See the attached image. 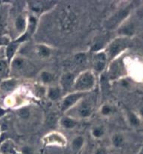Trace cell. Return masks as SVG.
Returning <instances> with one entry per match:
<instances>
[{
	"label": "cell",
	"instance_id": "1",
	"mask_svg": "<svg viewBox=\"0 0 143 154\" xmlns=\"http://www.w3.org/2000/svg\"><path fill=\"white\" fill-rule=\"evenodd\" d=\"M95 78L93 73L90 71L81 73L77 78L74 84V89L78 92H83L90 91L94 87Z\"/></svg>",
	"mask_w": 143,
	"mask_h": 154
},
{
	"label": "cell",
	"instance_id": "2",
	"mask_svg": "<svg viewBox=\"0 0 143 154\" xmlns=\"http://www.w3.org/2000/svg\"><path fill=\"white\" fill-rule=\"evenodd\" d=\"M127 44H128V42L127 40L122 39V38H118L112 41L107 48V51L105 52L107 58H108L109 59H112L114 58L127 47Z\"/></svg>",
	"mask_w": 143,
	"mask_h": 154
},
{
	"label": "cell",
	"instance_id": "3",
	"mask_svg": "<svg viewBox=\"0 0 143 154\" xmlns=\"http://www.w3.org/2000/svg\"><path fill=\"white\" fill-rule=\"evenodd\" d=\"M129 11H130V10H129L128 8H126L120 10L117 13L115 14L113 16L109 18L105 22L104 26H105L106 29H113L116 27H117L120 23L122 22L127 17V16L129 14Z\"/></svg>",
	"mask_w": 143,
	"mask_h": 154
},
{
	"label": "cell",
	"instance_id": "4",
	"mask_svg": "<svg viewBox=\"0 0 143 154\" xmlns=\"http://www.w3.org/2000/svg\"><path fill=\"white\" fill-rule=\"evenodd\" d=\"M84 96V93L83 92H78V93H74L72 94H69L63 100L61 104V110L63 112H65L70 107L73 106L81 98Z\"/></svg>",
	"mask_w": 143,
	"mask_h": 154
},
{
	"label": "cell",
	"instance_id": "5",
	"mask_svg": "<svg viewBox=\"0 0 143 154\" xmlns=\"http://www.w3.org/2000/svg\"><path fill=\"white\" fill-rule=\"evenodd\" d=\"M75 75L70 72L64 73L61 79V85L65 91H70L75 84Z\"/></svg>",
	"mask_w": 143,
	"mask_h": 154
},
{
	"label": "cell",
	"instance_id": "6",
	"mask_svg": "<svg viewBox=\"0 0 143 154\" xmlns=\"http://www.w3.org/2000/svg\"><path fill=\"white\" fill-rule=\"evenodd\" d=\"M107 56L105 52H98L94 57V69L95 71L101 72L105 68L107 62Z\"/></svg>",
	"mask_w": 143,
	"mask_h": 154
},
{
	"label": "cell",
	"instance_id": "7",
	"mask_svg": "<svg viewBox=\"0 0 143 154\" xmlns=\"http://www.w3.org/2000/svg\"><path fill=\"white\" fill-rule=\"evenodd\" d=\"M0 154H16V150L13 141L6 139L0 144Z\"/></svg>",
	"mask_w": 143,
	"mask_h": 154
},
{
	"label": "cell",
	"instance_id": "8",
	"mask_svg": "<svg viewBox=\"0 0 143 154\" xmlns=\"http://www.w3.org/2000/svg\"><path fill=\"white\" fill-rule=\"evenodd\" d=\"M16 86V81L13 79L4 80L0 84V90L4 93H8L14 90Z\"/></svg>",
	"mask_w": 143,
	"mask_h": 154
},
{
	"label": "cell",
	"instance_id": "9",
	"mask_svg": "<svg viewBox=\"0 0 143 154\" xmlns=\"http://www.w3.org/2000/svg\"><path fill=\"white\" fill-rule=\"evenodd\" d=\"M18 47H18L17 42L12 43V44H9L6 47L5 56L9 62H10V61H11V60L14 58V55H15V53H16V50H18Z\"/></svg>",
	"mask_w": 143,
	"mask_h": 154
},
{
	"label": "cell",
	"instance_id": "10",
	"mask_svg": "<svg viewBox=\"0 0 143 154\" xmlns=\"http://www.w3.org/2000/svg\"><path fill=\"white\" fill-rule=\"evenodd\" d=\"M10 63L13 70H19V71L23 70L24 67L25 66V61L24 58H21V57L13 58Z\"/></svg>",
	"mask_w": 143,
	"mask_h": 154
},
{
	"label": "cell",
	"instance_id": "11",
	"mask_svg": "<svg viewBox=\"0 0 143 154\" xmlns=\"http://www.w3.org/2000/svg\"><path fill=\"white\" fill-rule=\"evenodd\" d=\"M84 144V138L82 136H77L72 140L71 147L75 152H79L81 150Z\"/></svg>",
	"mask_w": 143,
	"mask_h": 154
},
{
	"label": "cell",
	"instance_id": "12",
	"mask_svg": "<svg viewBox=\"0 0 143 154\" xmlns=\"http://www.w3.org/2000/svg\"><path fill=\"white\" fill-rule=\"evenodd\" d=\"M78 115L81 118H87V117L90 116L92 113L91 106L90 105L84 103L78 108Z\"/></svg>",
	"mask_w": 143,
	"mask_h": 154
},
{
	"label": "cell",
	"instance_id": "13",
	"mask_svg": "<svg viewBox=\"0 0 143 154\" xmlns=\"http://www.w3.org/2000/svg\"><path fill=\"white\" fill-rule=\"evenodd\" d=\"M15 28L19 33H22L26 28V20L22 16L19 15L15 20Z\"/></svg>",
	"mask_w": 143,
	"mask_h": 154
},
{
	"label": "cell",
	"instance_id": "14",
	"mask_svg": "<svg viewBox=\"0 0 143 154\" xmlns=\"http://www.w3.org/2000/svg\"><path fill=\"white\" fill-rule=\"evenodd\" d=\"M61 124L67 129H72L77 125L76 121L74 119L69 117H64L61 120Z\"/></svg>",
	"mask_w": 143,
	"mask_h": 154
},
{
	"label": "cell",
	"instance_id": "15",
	"mask_svg": "<svg viewBox=\"0 0 143 154\" xmlns=\"http://www.w3.org/2000/svg\"><path fill=\"white\" fill-rule=\"evenodd\" d=\"M61 89L59 88H50L48 91V97L52 100H56L60 97Z\"/></svg>",
	"mask_w": 143,
	"mask_h": 154
},
{
	"label": "cell",
	"instance_id": "16",
	"mask_svg": "<svg viewBox=\"0 0 143 154\" xmlns=\"http://www.w3.org/2000/svg\"><path fill=\"white\" fill-rule=\"evenodd\" d=\"M111 141L113 145L115 147H117V148L121 147L124 144V138L121 135H119V134H116V135H113L111 138Z\"/></svg>",
	"mask_w": 143,
	"mask_h": 154
},
{
	"label": "cell",
	"instance_id": "17",
	"mask_svg": "<svg viewBox=\"0 0 143 154\" xmlns=\"http://www.w3.org/2000/svg\"><path fill=\"white\" fill-rule=\"evenodd\" d=\"M37 52L43 58H47L50 55L51 50L49 47L45 45H39L37 47Z\"/></svg>",
	"mask_w": 143,
	"mask_h": 154
},
{
	"label": "cell",
	"instance_id": "18",
	"mask_svg": "<svg viewBox=\"0 0 143 154\" xmlns=\"http://www.w3.org/2000/svg\"><path fill=\"white\" fill-rule=\"evenodd\" d=\"M6 19H7V12L4 8H0V29H2L5 25Z\"/></svg>",
	"mask_w": 143,
	"mask_h": 154
},
{
	"label": "cell",
	"instance_id": "19",
	"mask_svg": "<svg viewBox=\"0 0 143 154\" xmlns=\"http://www.w3.org/2000/svg\"><path fill=\"white\" fill-rule=\"evenodd\" d=\"M52 79H53V76L49 72L43 71L41 73V80L44 83L51 82L52 81Z\"/></svg>",
	"mask_w": 143,
	"mask_h": 154
},
{
	"label": "cell",
	"instance_id": "20",
	"mask_svg": "<svg viewBox=\"0 0 143 154\" xmlns=\"http://www.w3.org/2000/svg\"><path fill=\"white\" fill-rule=\"evenodd\" d=\"M92 135H93V137L96 138H101L104 135V129L101 127H94L93 130H92Z\"/></svg>",
	"mask_w": 143,
	"mask_h": 154
},
{
	"label": "cell",
	"instance_id": "21",
	"mask_svg": "<svg viewBox=\"0 0 143 154\" xmlns=\"http://www.w3.org/2000/svg\"><path fill=\"white\" fill-rule=\"evenodd\" d=\"M129 121H130V123L133 126H138L139 124V121L137 117L136 116V115L133 113H130L129 114Z\"/></svg>",
	"mask_w": 143,
	"mask_h": 154
},
{
	"label": "cell",
	"instance_id": "22",
	"mask_svg": "<svg viewBox=\"0 0 143 154\" xmlns=\"http://www.w3.org/2000/svg\"><path fill=\"white\" fill-rule=\"evenodd\" d=\"M75 61H76L77 64H82V63H84V61H85L86 56L84 54L79 53V54H78V55H75Z\"/></svg>",
	"mask_w": 143,
	"mask_h": 154
},
{
	"label": "cell",
	"instance_id": "23",
	"mask_svg": "<svg viewBox=\"0 0 143 154\" xmlns=\"http://www.w3.org/2000/svg\"><path fill=\"white\" fill-rule=\"evenodd\" d=\"M101 112L103 115H110V112H111V108L109 106H107V105H105V106H104L101 108Z\"/></svg>",
	"mask_w": 143,
	"mask_h": 154
},
{
	"label": "cell",
	"instance_id": "24",
	"mask_svg": "<svg viewBox=\"0 0 143 154\" xmlns=\"http://www.w3.org/2000/svg\"><path fill=\"white\" fill-rule=\"evenodd\" d=\"M21 153L22 154H34V150L31 147L28 146H25L21 150Z\"/></svg>",
	"mask_w": 143,
	"mask_h": 154
},
{
	"label": "cell",
	"instance_id": "25",
	"mask_svg": "<svg viewBox=\"0 0 143 154\" xmlns=\"http://www.w3.org/2000/svg\"><path fill=\"white\" fill-rule=\"evenodd\" d=\"M10 44L9 39L6 36H1L0 37V47L3 46H7Z\"/></svg>",
	"mask_w": 143,
	"mask_h": 154
},
{
	"label": "cell",
	"instance_id": "26",
	"mask_svg": "<svg viewBox=\"0 0 143 154\" xmlns=\"http://www.w3.org/2000/svg\"><path fill=\"white\" fill-rule=\"evenodd\" d=\"M56 120H57V118L55 115H49V118H48V122H49V124H50V125H53L54 124L56 123Z\"/></svg>",
	"mask_w": 143,
	"mask_h": 154
},
{
	"label": "cell",
	"instance_id": "27",
	"mask_svg": "<svg viewBox=\"0 0 143 154\" xmlns=\"http://www.w3.org/2000/svg\"><path fill=\"white\" fill-rule=\"evenodd\" d=\"M93 154H107V152L104 147H98L95 150Z\"/></svg>",
	"mask_w": 143,
	"mask_h": 154
},
{
	"label": "cell",
	"instance_id": "28",
	"mask_svg": "<svg viewBox=\"0 0 143 154\" xmlns=\"http://www.w3.org/2000/svg\"><path fill=\"white\" fill-rule=\"evenodd\" d=\"M122 32L126 35H131L133 33V29L131 28V26H127L125 27V29H122Z\"/></svg>",
	"mask_w": 143,
	"mask_h": 154
},
{
	"label": "cell",
	"instance_id": "29",
	"mask_svg": "<svg viewBox=\"0 0 143 154\" xmlns=\"http://www.w3.org/2000/svg\"><path fill=\"white\" fill-rule=\"evenodd\" d=\"M25 114L27 115H28V111L25 109H23L22 110L20 111V112H19V115H20L22 118H26V117H27L25 115Z\"/></svg>",
	"mask_w": 143,
	"mask_h": 154
},
{
	"label": "cell",
	"instance_id": "30",
	"mask_svg": "<svg viewBox=\"0 0 143 154\" xmlns=\"http://www.w3.org/2000/svg\"><path fill=\"white\" fill-rule=\"evenodd\" d=\"M4 67H5V64H4V63L2 62L1 61H0V72L2 71V70L4 68Z\"/></svg>",
	"mask_w": 143,
	"mask_h": 154
},
{
	"label": "cell",
	"instance_id": "31",
	"mask_svg": "<svg viewBox=\"0 0 143 154\" xmlns=\"http://www.w3.org/2000/svg\"><path fill=\"white\" fill-rule=\"evenodd\" d=\"M139 154H143V146H142V148H141V150H140V151H139Z\"/></svg>",
	"mask_w": 143,
	"mask_h": 154
},
{
	"label": "cell",
	"instance_id": "32",
	"mask_svg": "<svg viewBox=\"0 0 143 154\" xmlns=\"http://www.w3.org/2000/svg\"><path fill=\"white\" fill-rule=\"evenodd\" d=\"M140 114L142 116H143V108H142V109H140Z\"/></svg>",
	"mask_w": 143,
	"mask_h": 154
},
{
	"label": "cell",
	"instance_id": "33",
	"mask_svg": "<svg viewBox=\"0 0 143 154\" xmlns=\"http://www.w3.org/2000/svg\"><path fill=\"white\" fill-rule=\"evenodd\" d=\"M0 135H1V129H0Z\"/></svg>",
	"mask_w": 143,
	"mask_h": 154
},
{
	"label": "cell",
	"instance_id": "34",
	"mask_svg": "<svg viewBox=\"0 0 143 154\" xmlns=\"http://www.w3.org/2000/svg\"><path fill=\"white\" fill-rule=\"evenodd\" d=\"M78 154H80V153H78Z\"/></svg>",
	"mask_w": 143,
	"mask_h": 154
}]
</instances>
